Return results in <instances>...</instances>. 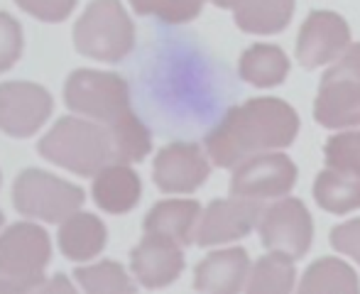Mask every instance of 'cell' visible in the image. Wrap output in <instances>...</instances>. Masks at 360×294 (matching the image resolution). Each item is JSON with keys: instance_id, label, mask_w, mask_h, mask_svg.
I'll return each mask as SVG.
<instances>
[{"instance_id": "obj_13", "label": "cell", "mask_w": 360, "mask_h": 294, "mask_svg": "<svg viewBox=\"0 0 360 294\" xmlns=\"http://www.w3.org/2000/svg\"><path fill=\"white\" fill-rule=\"evenodd\" d=\"M130 267L135 280L147 290H162L172 285L184 270V253L176 241L160 233H145L143 241L130 253Z\"/></svg>"}, {"instance_id": "obj_19", "label": "cell", "mask_w": 360, "mask_h": 294, "mask_svg": "<svg viewBox=\"0 0 360 294\" xmlns=\"http://www.w3.org/2000/svg\"><path fill=\"white\" fill-rule=\"evenodd\" d=\"M314 199L328 214H348L360 209V172L323 170L314 181Z\"/></svg>"}, {"instance_id": "obj_16", "label": "cell", "mask_w": 360, "mask_h": 294, "mask_svg": "<svg viewBox=\"0 0 360 294\" xmlns=\"http://www.w3.org/2000/svg\"><path fill=\"white\" fill-rule=\"evenodd\" d=\"M94 201L105 214H128L143 196V181L128 162H110L94 177Z\"/></svg>"}, {"instance_id": "obj_24", "label": "cell", "mask_w": 360, "mask_h": 294, "mask_svg": "<svg viewBox=\"0 0 360 294\" xmlns=\"http://www.w3.org/2000/svg\"><path fill=\"white\" fill-rule=\"evenodd\" d=\"M110 133V143H113L115 162H143L152 150V135L145 128V123L133 113L123 115L115 123L105 125Z\"/></svg>"}, {"instance_id": "obj_11", "label": "cell", "mask_w": 360, "mask_h": 294, "mask_svg": "<svg viewBox=\"0 0 360 294\" xmlns=\"http://www.w3.org/2000/svg\"><path fill=\"white\" fill-rule=\"evenodd\" d=\"M260 216L262 206L257 199H243V196L216 199L201 214L196 243L201 248H211L240 241L260 223Z\"/></svg>"}, {"instance_id": "obj_7", "label": "cell", "mask_w": 360, "mask_h": 294, "mask_svg": "<svg viewBox=\"0 0 360 294\" xmlns=\"http://www.w3.org/2000/svg\"><path fill=\"white\" fill-rule=\"evenodd\" d=\"M54 101L49 91L30 81L0 84V130L10 138H32L49 120Z\"/></svg>"}, {"instance_id": "obj_30", "label": "cell", "mask_w": 360, "mask_h": 294, "mask_svg": "<svg viewBox=\"0 0 360 294\" xmlns=\"http://www.w3.org/2000/svg\"><path fill=\"white\" fill-rule=\"evenodd\" d=\"M331 245L338 253L353 257L360 265V219L358 221H348L341 223L331 231Z\"/></svg>"}, {"instance_id": "obj_27", "label": "cell", "mask_w": 360, "mask_h": 294, "mask_svg": "<svg viewBox=\"0 0 360 294\" xmlns=\"http://www.w3.org/2000/svg\"><path fill=\"white\" fill-rule=\"evenodd\" d=\"M326 167L343 172H360V130H343L328 138L323 147Z\"/></svg>"}, {"instance_id": "obj_26", "label": "cell", "mask_w": 360, "mask_h": 294, "mask_svg": "<svg viewBox=\"0 0 360 294\" xmlns=\"http://www.w3.org/2000/svg\"><path fill=\"white\" fill-rule=\"evenodd\" d=\"M206 0H130L133 10L145 18H157L167 25H184L201 15Z\"/></svg>"}, {"instance_id": "obj_8", "label": "cell", "mask_w": 360, "mask_h": 294, "mask_svg": "<svg viewBox=\"0 0 360 294\" xmlns=\"http://www.w3.org/2000/svg\"><path fill=\"white\" fill-rule=\"evenodd\" d=\"M297 167L282 152H260L233 170L231 194L243 199H280L292 191Z\"/></svg>"}, {"instance_id": "obj_12", "label": "cell", "mask_w": 360, "mask_h": 294, "mask_svg": "<svg viewBox=\"0 0 360 294\" xmlns=\"http://www.w3.org/2000/svg\"><path fill=\"white\" fill-rule=\"evenodd\" d=\"M211 174V165L204 150L194 143H172L155 157V184L165 194H191Z\"/></svg>"}, {"instance_id": "obj_18", "label": "cell", "mask_w": 360, "mask_h": 294, "mask_svg": "<svg viewBox=\"0 0 360 294\" xmlns=\"http://www.w3.org/2000/svg\"><path fill=\"white\" fill-rule=\"evenodd\" d=\"M108 233L98 216L76 211L59 228V250L72 262H89L105 248Z\"/></svg>"}, {"instance_id": "obj_33", "label": "cell", "mask_w": 360, "mask_h": 294, "mask_svg": "<svg viewBox=\"0 0 360 294\" xmlns=\"http://www.w3.org/2000/svg\"><path fill=\"white\" fill-rule=\"evenodd\" d=\"M3 221H5V219H3V211H0V226H3Z\"/></svg>"}, {"instance_id": "obj_1", "label": "cell", "mask_w": 360, "mask_h": 294, "mask_svg": "<svg viewBox=\"0 0 360 294\" xmlns=\"http://www.w3.org/2000/svg\"><path fill=\"white\" fill-rule=\"evenodd\" d=\"M297 133V110L287 101L265 96L228 110L226 118L206 135V152L214 165L236 170L260 152L289 147Z\"/></svg>"}, {"instance_id": "obj_9", "label": "cell", "mask_w": 360, "mask_h": 294, "mask_svg": "<svg viewBox=\"0 0 360 294\" xmlns=\"http://www.w3.org/2000/svg\"><path fill=\"white\" fill-rule=\"evenodd\" d=\"M257 228H260L262 245L287 253L289 257L307 255L314 241L311 214L299 199H280L262 209Z\"/></svg>"}, {"instance_id": "obj_14", "label": "cell", "mask_w": 360, "mask_h": 294, "mask_svg": "<svg viewBox=\"0 0 360 294\" xmlns=\"http://www.w3.org/2000/svg\"><path fill=\"white\" fill-rule=\"evenodd\" d=\"M314 118L323 128H360V81L323 74L314 101Z\"/></svg>"}, {"instance_id": "obj_29", "label": "cell", "mask_w": 360, "mask_h": 294, "mask_svg": "<svg viewBox=\"0 0 360 294\" xmlns=\"http://www.w3.org/2000/svg\"><path fill=\"white\" fill-rule=\"evenodd\" d=\"M20 10L42 23H64L74 13L76 0H15Z\"/></svg>"}, {"instance_id": "obj_2", "label": "cell", "mask_w": 360, "mask_h": 294, "mask_svg": "<svg viewBox=\"0 0 360 294\" xmlns=\"http://www.w3.org/2000/svg\"><path fill=\"white\" fill-rule=\"evenodd\" d=\"M39 155L67 172L79 177H96L105 165L115 162L113 143L108 128L96 125V120L84 118H59L54 128L39 140Z\"/></svg>"}, {"instance_id": "obj_3", "label": "cell", "mask_w": 360, "mask_h": 294, "mask_svg": "<svg viewBox=\"0 0 360 294\" xmlns=\"http://www.w3.org/2000/svg\"><path fill=\"white\" fill-rule=\"evenodd\" d=\"M79 54L96 62H123L135 47V27L120 0H94L74 25Z\"/></svg>"}, {"instance_id": "obj_23", "label": "cell", "mask_w": 360, "mask_h": 294, "mask_svg": "<svg viewBox=\"0 0 360 294\" xmlns=\"http://www.w3.org/2000/svg\"><path fill=\"white\" fill-rule=\"evenodd\" d=\"M294 257L287 253L272 250L262 255L260 260L252 265L250 275H248L245 290L250 294H287L294 290L297 282V270L292 265Z\"/></svg>"}, {"instance_id": "obj_20", "label": "cell", "mask_w": 360, "mask_h": 294, "mask_svg": "<svg viewBox=\"0 0 360 294\" xmlns=\"http://www.w3.org/2000/svg\"><path fill=\"white\" fill-rule=\"evenodd\" d=\"M238 74L243 81L257 86V89H272L287 79L289 59L275 44H252L243 52Z\"/></svg>"}, {"instance_id": "obj_10", "label": "cell", "mask_w": 360, "mask_h": 294, "mask_svg": "<svg viewBox=\"0 0 360 294\" xmlns=\"http://www.w3.org/2000/svg\"><path fill=\"white\" fill-rule=\"evenodd\" d=\"M351 44V27L331 10H314L297 37V59L304 69H319L341 57Z\"/></svg>"}, {"instance_id": "obj_15", "label": "cell", "mask_w": 360, "mask_h": 294, "mask_svg": "<svg viewBox=\"0 0 360 294\" xmlns=\"http://www.w3.org/2000/svg\"><path fill=\"white\" fill-rule=\"evenodd\" d=\"M250 257L243 248H226L206 255L194 270V290L209 294H233L245 290Z\"/></svg>"}, {"instance_id": "obj_5", "label": "cell", "mask_w": 360, "mask_h": 294, "mask_svg": "<svg viewBox=\"0 0 360 294\" xmlns=\"http://www.w3.org/2000/svg\"><path fill=\"white\" fill-rule=\"evenodd\" d=\"M64 101L79 115L110 125L130 108V89L123 76L96 69H76L64 84Z\"/></svg>"}, {"instance_id": "obj_32", "label": "cell", "mask_w": 360, "mask_h": 294, "mask_svg": "<svg viewBox=\"0 0 360 294\" xmlns=\"http://www.w3.org/2000/svg\"><path fill=\"white\" fill-rule=\"evenodd\" d=\"M214 5H218V8H236L240 0H211Z\"/></svg>"}, {"instance_id": "obj_4", "label": "cell", "mask_w": 360, "mask_h": 294, "mask_svg": "<svg viewBox=\"0 0 360 294\" xmlns=\"http://www.w3.org/2000/svg\"><path fill=\"white\" fill-rule=\"evenodd\" d=\"M52 243L42 226L15 223L0 236V275L18 282L20 292H44V270Z\"/></svg>"}, {"instance_id": "obj_17", "label": "cell", "mask_w": 360, "mask_h": 294, "mask_svg": "<svg viewBox=\"0 0 360 294\" xmlns=\"http://www.w3.org/2000/svg\"><path fill=\"white\" fill-rule=\"evenodd\" d=\"M201 221V206L196 201L169 199L155 204L145 216V233H160L179 245H191L196 241Z\"/></svg>"}, {"instance_id": "obj_28", "label": "cell", "mask_w": 360, "mask_h": 294, "mask_svg": "<svg viewBox=\"0 0 360 294\" xmlns=\"http://www.w3.org/2000/svg\"><path fill=\"white\" fill-rule=\"evenodd\" d=\"M22 54V27L8 13H0V74L15 67Z\"/></svg>"}, {"instance_id": "obj_22", "label": "cell", "mask_w": 360, "mask_h": 294, "mask_svg": "<svg viewBox=\"0 0 360 294\" xmlns=\"http://www.w3.org/2000/svg\"><path fill=\"white\" fill-rule=\"evenodd\" d=\"M299 292L304 294H358L360 282L351 265H346L338 257H321L311 262L299 282Z\"/></svg>"}, {"instance_id": "obj_6", "label": "cell", "mask_w": 360, "mask_h": 294, "mask_svg": "<svg viewBox=\"0 0 360 294\" xmlns=\"http://www.w3.org/2000/svg\"><path fill=\"white\" fill-rule=\"evenodd\" d=\"M13 204L27 219L62 223L84 206V189L42 170H25L15 179Z\"/></svg>"}, {"instance_id": "obj_21", "label": "cell", "mask_w": 360, "mask_h": 294, "mask_svg": "<svg viewBox=\"0 0 360 294\" xmlns=\"http://www.w3.org/2000/svg\"><path fill=\"white\" fill-rule=\"evenodd\" d=\"M236 25L250 34H277L294 15V0H240L233 8Z\"/></svg>"}, {"instance_id": "obj_25", "label": "cell", "mask_w": 360, "mask_h": 294, "mask_svg": "<svg viewBox=\"0 0 360 294\" xmlns=\"http://www.w3.org/2000/svg\"><path fill=\"white\" fill-rule=\"evenodd\" d=\"M74 277L86 292L91 294H133L135 285L115 260H103L98 265L76 267Z\"/></svg>"}, {"instance_id": "obj_31", "label": "cell", "mask_w": 360, "mask_h": 294, "mask_svg": "<svg viewBox=\"0 0 360 294\" xmlns=\"http://www.w3.org/2000/svg\"><path fill=\"white\" fill-rule=\"evenodd\" d=\"M326 74L348 76V79L360 81V42L358 44H348V49L331 64V69H326Z\"/></svg>"}]
</instances>
